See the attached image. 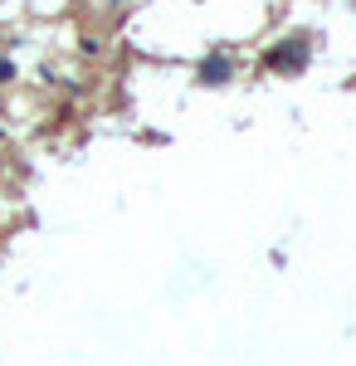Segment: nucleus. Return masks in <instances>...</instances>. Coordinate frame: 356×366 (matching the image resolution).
Returning a JSON list of instances; mask_svg holds the SVG:
<instances>
[{
  "label": "nucleus",
  "mask_w": 356,
  "mask_h": 366,
  "mask_svg": "<svg viewBox=\"0 0 356 366\" xmlns=\"http://www.w3.org/2000/svg\"><path fill=\"white\" fill-rule=\"evenodd\" d=\"M302 59H307V44H302V39H293L288 49H274V54H269V64H274V69H288V74H293V69H302Z\"/></svg>",
  "instance_id": "nucleus-1"
},
{
  "label": "nucleus",
  "mask_w": 356,
  "mask_h": 366,
  "mask_svg": "<svg viewBox=\"0 0 356 366\" xmlns=\"http://www.w3.org/2000/svg\"><path fill=\"white\" fill-rule=\"evenodd\" d=\"M224 74H229V69H224V59H210V64H200V79H205V84H224Z\"/></svg>",
  "instance_id": "nucleus-2"
},
{
  "label": "nucleus",
  "mask_w": 356,
  "mask_h": 366,
  "mask_svg": "<svg viewBox=\"0 0 356 366\" xmlns=\"http://www.w3.org/2000/svg\"><path fill=\"white\" fill-rule=\"evenodd\" d=\"M5 79H10V64H5V59H0V84H5Z\"/></svg>",
  "instance_id": "nucleus-3"
}]
</instances>
